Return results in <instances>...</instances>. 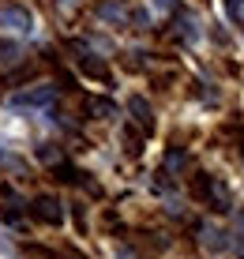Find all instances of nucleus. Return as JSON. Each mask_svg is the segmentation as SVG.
<instances>
[{
  "label": "nucleus",
  "instance_id": "nucleus-1",
  "mask_svg": "<svg viewBox=\"0 0 244 259\" xmlns=\"http://www.w3.org/2000/svg\"><path fill=\"white\" fill-rule=\"evenodd\" d=\"M192 192L199 195V199H203L211 210H218V214H225V210L233 207V199H229V188H225V184L218 181V177H207V173H199V177L192 181Z\"/></svg>",
  "mask_w": 244,
  "mask_h": 259
},
{
  "label": "nucleus",
  "instance_id": "nucleus-2",
  "mask_svg": "<svg viewBox=\"0 0 244 259\" xmlns=\"http://www.w3.org/2000/svg\"><path fill=\"white\" fill-rule=\"evenodd\" d=\"M26 210H30V218L42 222V226H60V222H64V210H60V199H57V195H38Z\"/></svg>",
  "mask_w": 244,
  "mask_h": 259
},
{
  "label": "nucleus",
  "instance_id": "nucleus-3",
  "mask_svg": "<svg viewBox=\"0 0 244 259\" xmlns=\"http://www.w3.org/2000/svg\"><path fill=\"white\" fill-rule=\"evenodd\" d=\"M34 26V15L26 12L23 4H4L0 8V30H12V34H26Z\"/></svg>",
  "mask_w": 244,
  "mask_h": 259
},
{
  "label": "nucleus",
  "instance_id": "nucleus-4",
  "mask_svg": "<svg viewBox=\"0 0 244 259\" xmlns=\"http://www.w3.org/2000/svg\"><path fill=\"white\" fill-rule=\"evenodd\" d=\"M128 109H132L135 124H139V128H143V132H147V136H150V132H154V109H150V105H147V98H139V94H135L132 102H128Z\"/></svg>",
  "mask_w": 244,
  "mask_h": 259
},
{
  "label": "nucleus",
  "instance_id": "nucleus-5",
  "mask_svg": "<svg viewBox=\"0 0 244 259\" xmlns=\"http://www.w3.org/2000/svg\"><path fill=\"white\" fill-rule=\"evenodd\" d=\"M75 64L83 68L90 79H98V83H109V68H105L102 60L94 57V53H79V57H75Z\"/></svg>",
  "mask_w": 244,
  "mask_h": 259
},
{
  "label": "nucleus",
  "instance_id": "nucleus-6",
  "mask_svg": "<svg viewBox=\"0 0 244 259\" xmlns=\"http://www.w3.org/2000/svg\"><path fill=\"white\" fill-rule=\"evenodd\" d=\"M83 113H87V117H94V120H109V117H116V105L105 102V98H87Z\"/></svg>",
  "mask_w": 244,
  "mask_h": 259
},
{
  "label": "nucleus",
  "instance_id": "nucleus-7",
  "mask_svg": "<svg viewBox=\"0 0 244 259\" xmlns=\"http://www.w3.org/2000/svg\"><path fill=\"white\" fill-rule=\"evenodd\" d=\"M15 105H49L53 102V87H34V91H23L12 98Z\"/></svg>",
  "mask_w": 244,
  "mask_h": 259
},
{
  "label": "nucleus",
  "instance_id": "nucleus-8",
  "mask_svg": "<svg viewBox=\"0 0 244 259\" xmlns=\"http://www.w3.org/2000/svg\"><path fill=\"white\" fill-rule=\"evenodd\" d=\"M173 34H177V38H184V41H195V38H199V23H195L188 12H180L173 19Z\"/></svg>",
  "mask_w": 244,
  "mask_h": 259
},
{
  "label": "nucleus",
  "instance_id": "nucleus-9",
  "mask_svg": "<svg viewBox=\"0 0 244 259\" xmlns=\"http://www.w3.org/2000/svg\"><path fill=\"white\" fill-rule=\"evenodd\" d=\"M102 19H109V23H124L128 19V12H124V4H116V0H102V4L94 8Z\"/></svg>",
  "mask_w": 244,
  "mask_h": 259
},
{
  "label": "nucleus",
  "instance_id": "nucleus-10",
  "mask_svg": "<svg viewBox=\"0 0 244 259\" xmlns=\"http://www.w3.org/2000/svg\"><path fill=\"white\" fill-rule=\"evenodd\" d=\"M225 15L237 26H244V0H225Z\"/></svg>",
  "mask_w": 244,
  "mask_h": 259
},
{
  "label": "nucleus",
  "instance_id": "nucleus-11",
  "mask_svg": "<svg viewBox=\"0 0 244 259\" xmlns=\"http://www.w3.org/2000/svg\"><path fill=\"white\" fill-rule=\"evenodd\" d=\"M38 162H49V165L60 162V154H57V147H53V143H42V147H38Z\"/></svg>",
  "mask_w": 244,
  "mask_h": 259
},
{
  "label": "nucleus",
  "instance_id": "nucleus-12",
  "mask_svg": "<svg viewBox=\"0 0 244 259\" xmlns=\"http://www.w3.org/2000/svg\"><path fill=\"white\" fill-rule=\"evenodd\" d=\"M184 162H188V158H184V150H169V154H166V169H180Z\"/></svg>",
  "mask_w": 244,
  "mask_h": 259
},
{
  "label": "nucleus",
  "instance_id": "nucleus-13",
  "mask_svg": "<svg viewBox=\"0 0 244 259\" xmlns=\"http://www.w3.org/2000/svg\"><path fill=\"white\" fill-rule=\"evenodd\" d=\"M116 259H139V255H135V252H132V248H124V252H120V255H116Z\"/></svg>",
  "mask_w": 244,
  "mask_h": 259
}]
</instances>
